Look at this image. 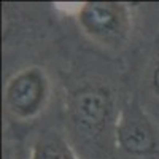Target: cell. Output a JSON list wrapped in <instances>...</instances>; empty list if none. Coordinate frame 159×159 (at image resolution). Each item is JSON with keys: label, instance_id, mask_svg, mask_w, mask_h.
<instances>
[{"label": "cell", "instance_id": "cell-6", "mask_svg": "<svg viewBox=\"0 0 159 159\" xmlns=\"http://www.w3.org/2000/svg\"><path fill=\"white\" fill-rule=\"evenodd\" d=\"M148 88L153 92V96L159 99V54L156 56L148 70Z\"/></svg>", "mask_w": 159, "mask_h": 159}, {"label": "cell", "instance_id": "cell-2", "mask_svg": "<svg viewBox=\"0 0 159 159\" xmlns=\"http://www.w3.org/2000/svg\"><path fill=\"white\" fill-rule=\"evenodd\" d=\"M75 19L91 42L108 51L124 49L134 27L132 8L123 2L80 3L75 8Z\"/></svg>", "mask_w": 159, "mask_h": 159}, {"label": "cell", "instance_id": "cell-3", "mask_svg": "<svg viewBox=\"0 0 159 159\" xmlns=\"http://www.w3.org/2000/svg\"><path fill=\"white\" fill-rule=\"evenodd\" d=\"M52 84L48 72L40 65H27L13 73L3 88V107L10 118L32 123L48 108Z\"/></svg>", "mask_w": 159, "mask_h": 159}, {"label": "cell", "instance_id": "cell-5", "mask_svg": "<svg viewBox=\"0 0 159 159\" xmlns=\"http://www.w3.org/2000/svg\"><path fill=\"white\" fill-rule=\"evenodd\" d=\"M29 159H81L69 137L57 130L40 134L30 147Z\"/></svg>", "mask_w": 159, "mask_h": 159}, {"label": "cell", "instance_id": "cell-4", "mask_svg": "<svg viewBox=\"0 0 159 159\" xmlns=\"http://www.w3.org/2000/svg\"><path fill=\"white\" fill-rule=\"evenodd\" d=\"M116 151L126 159H159V129L135 94L121 103Z\"/></svg>", "mask_w": 159, "mask_h": 159}, {"label": "cell", "instance_id": "cell-1", "mask_svg": "<svg viewBox=\"0 0 159 159\" xmlns=\"http://www.w3.org/2000/svg\"><path fill=\"white\" fill-rule=\"evenodd\" d=\"M65 130L81 159H115L118 96L103 80L86 78L65 94Z\"/></svg>", "mask_w": 159, "mask_h": 159}]
</instances>
